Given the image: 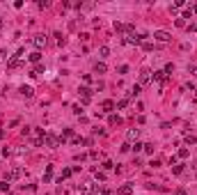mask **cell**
Listing matches in <instances>:
<instances>
[{"label":"cell","instance_id":"2e32d148","mask_svg":"<svg viewBox=\"0 0 197 195\" xmlns=\"http://www.w3.org/2000/svg\"><path fill=\"white\" fill-rule=\"evenodd\" d=\"M126 106H129V99H119V101H117V106H115V108H117V110H124Z\"/></svg>","mask_w":197,"mask_h":195},{"label":"cell","instance_id":"4dcf8cb0","mask_svg":"<svg viewBox=\"0 0 197 195\" xmlns=\"http://www.w3.org/2000/svg\"><path fill=\"white\" fill-rule=\"evenodd\" d=\"M0 191H9V181H7V179H5L2 184H0Z\"/></svg>","mask_w":197,"mask_h":195},{"label":"cell","instance_id":"ac0fdd59","mask_svg":"<svg viewBox=\"0 0 197 195\" xmlns=\"http://www.w3.org/2000/svg\"><path fill=\"white\" fill-rule=\"evenodd\" d=\"M177 156H179V158H188V156H190V152L186 149V147H181V149H179V154H177Z\"/></svg>","mask_w":197,"mask_h":195},{"label":"cell","instance_id":"ab89813d","mask_svg":"<svg viewBox=\"0 0 197 195\" xmlns=\"http://www.w3.org/2000/svg\"><path fill=\"white\" fill-rule=\"evenodd\" d=\"M103 195H112V193H108V191H106V193H103Z\"/></svg>","mask_w":197,"mask_h":195},{"label":"cell","instance_id":"603a6c76","mask_svg":"<svg viewBox=\"0 0 197 195\" xmlns=\"http://www.w3.org/2000/svg\"><path fill=\"white\" fill-rule=\"evenodd\" d=\"M142 48L149 53V51H154V44H151V41H142Z\"/></svg>","mask_w":197,"mask_h":195},{"label":"cell","instance_id":"7a4b0ae2","mask_svg":"<svg viewBox=\"0 0 197 195\" xmlns=\"http://www.w3.org/2000/svg\"><path fill=\"white\" fill-rule=\"evenodd\" d=\"M46 44H48V37H46V34H34V37H32V46H34V48H44V46Z\"/></svg>","mask_w":197,"mask_h":195},{"label":"cell","instance_id":"e575fe53","mask_svg":"<svg viewBox=\"0 0 197 195\" xmlns=\"http://www.w3.org/2000/svg\"><path fill=\"white\" fill-rule=\"evenodd\" d=\"M103 168H106V170H112L115 165H112V161H106V163H103Z\"/></svg>","mask_w":197,"mask_h":195},{"label":"cell","instance_id":"3957f363","mask_svg":"<svg viewBox=\"0 0 197 195\" xmlns=\"http://www.w3.org/2000/svg\"><path fill=\"white\" fill-rule=\"evenodd\" d=\"M154 39H156V41H160V44H167V41L172 39V34H170V32H165V30H156V32H154Z\"/></svg>","mask_w":197,"mask_h":195},{"label":"cell","instance_id":"d4e9b609","mask_svg":"<svg viewBox=\"0 0 197 195\" xmlns=\"http://www.w3.org/2000/svg\"><path fill=\"white\" fill-rule=\"evenodd\" d=\"M131 149H133V152H142L144 145H142V143H135V145H131Z\"/></svg>","mask_w":197,"mask_h":195},{"label":"cell","instance_id":"ba28073f","mask_svg":"<svg viewBox=\"0 0 197 195\" xmlns=\"http://www.w3.org/2000/svg\"><path fill=\"white\" fill-rule=\"evenodd\" d=\"M138 135H140V129H129V133H126V143H133V140L138 143Z\"/></svg>","mask_w":197,"mask_h":195},{"label":"cell","instance_id":"8fae6325","mask_svg":"<svg viewBox=\"0 0 197 195\" xmlns=\"http://www.w3.org/2000/svg\"><path fill=\"white\" fill-rule=\"evenodd\" d=\"M19 92H21V94H23L25 99H32V94H34V92H32V87H28V85H23Z\"/></svg>","mask_w":197,"mask_h":195},{"label":"cell","instance_id":"484cf974","mask_svg":"<svg viewBox=\"0 0 197 195\" xmlns=\"http://www.w3.org/2000/svg\"><path fill=\"white\" fill-rule=\"evenodd\" d=\"M172 172H174V175H181L183 172V165H172Z\"/></svg>","mask_w":197,"mask_h":195},{"label":"cell","instance_id":"7c38bea8","mask_svg":"<svg viewBox=\"0 0 197 195\" xmlns=\"http://www.w3.org/2000/svg\"><path fill=\"white\" fill-rule=\"evenodd\" d=\"M94 71H96V74H106V71H108L106 62H96V64H94Z\"/></svg>","mask_w":197,"mask_h":195},{"label":"cell","instance_id":"83f0119b","mask_svg":"<svg viewBox=\"0 0 197 195\" xmlns=\"http://www.w3.org/2000/svg\"><path fill=\"white\" fill-rule=\"evenodd\" d=\"M37 7H39V9H46V7H48V0H39Z\"/></svg>","mask_w":197,"mask_h":195},{"label":"cell","instance_id":"1f68e13d","mask_svg":"<svg viewBox=\"0 0 197 195\" xmlns=\"http://www.w3.org/2000/svg\"><path fill=\"white\" fill-rule=\"evenodd\" d=\"M144 152H147V154H154V145H144Z\"/></svg>","mask_w":197,"mask_h":195},{"label":"cell","instance_id":"5bb4252c","mask_svg":"<svg viewBox=\"0 0 197 195\" xmlns=\"http://www.w3.org/2000/svg\"><path fill=\"white\" fill-rule=\"evenodd\" d=\"M101 108H103V113H112V110H115V103L112 101H103Z\"/></svg>","mask_w":197,"mask_h":195},{"label":"cell","instance_id":"d6986e66","mask_svg":"<svg viewBox=\"0 0 197 195\" xmlns=\"http://www.w3.org/2000/svg\"><path fill=\"white\" fill-rule=\"evenodd\" d=\"M71 175H73V170H71V168H64V170H62V177H60V181H62V179H67V177H71Z\"/></svg>","mask_w":197,"mask_h":195},{"label":"cell","instance_id":"4316f807","mask_svg":"<svg viewBox=\"0 0 197 195\" xmlns=\"http://www.w3.org/2000/svg\"><path fill=\"white\" fill-rule=\"evenodd\" d=\"M55 41H57V46H62V44H64V37H62L60 32H55Z\"/></svg>","mask_w":197,"mask_h":195},{"label":"cell","instance_id":"d6a6232c","mask_svg":"<svg viewBox=\"0 0 197 195\" xmlns=\"http://www.w3.org/2000/svg\"><path fill=\"white\" fill-rule=\"evenodd\" d=\"M177 28H186V21H183V19H177Z\"/></svg>","mask_w":197,"mask_h":195},{"label":"cell","instance_id":"8992f818","mask_svg":"<svg viewBox=\"0 0 197 195\" xmlns=\"http://www.w3.org/2000/svg\"><path fill=\"white\" fill-rule=\"evenodd\" d=\"M149 83H151V71H149V69H142L140 71V83H138V85H149Z\"/></svg>","mask_w":197,"mask_h":195},{"label":"cell","instance_id":"44dd1931","mask_svg":"<svg viewBox=\"0 0 197 195\" xmlns=\"http://www.w3.org/2000/svg\"><path fill=\"white\" fill-rule=\"evenodd\" d=\"M181 19H193V9L186 7V9H183V16H181Z\"/></svg>","mask_w":197,"mask_h":195},{"label":"cell","instance_id":"277c9868","mask_svg":"<svg viewBox=\"0 0 197 195\" xmlns=\"http://www.w3.org/2000/svg\"><path fill=\"white\" fill-rule=\"evenodd\" d=\"M151 80L160 83V85H165V83H167V74L163 71V69H158V71H154V74H151Z\"/></svg>","mask_w":197,"mask_h":195},{"label":"cell","instance_id":"f1b7e54d","mask_svg":"<svg viewBox=\"0 0 197 195\" xmlns=\"http://www.w3.org/2000/svg\"><path fill=\"white\" fill-rule=\"evenodd\" d=\"M186 143H188V145H193V143H197V138H195V135H190V133H188V135H186Z\"/></svg>","mask_w":197,"mask_h":195},{"label":"cell","instance_id":"836d02e7","mask_svg":"<svg viewBox=\"0 0 197 195\" xmlns=\"http://www.w3.org/2000/svg\"><path fill=\"white\" fill-rule=\"evenodd\" d=\"M121 152H131V143H124V145H121Z\"/></svg>","mask_w":197,"mask_h":195},{"label":"cell","instance_id":"30bf717a","mask_svg":"<svg viewBox=\"0 0 197 195\" xmlns=\"http://www.w3.org/2000/svg\"><path fill=\"white\" fill-rule=\"evenodd\" d=\"M50 179H53V165H46V175H44V184H48Z\"/></svg>","mask_w":197,"mask_h":195},{"label":"cell","instance_id":"60d3db41","mask_svg":"<svg viewBox=\"0 0 197 195\" xmlns=\"http://www.w3.org/2000/svg\"><path fill=\"white\" fill-rule=\"evenodd\" d=\"M193 92H195V99H197V90H193Z\"/></svg>","mask_w":197,"mask_h":195},{"label":"cell","instance_id":"e0dca14e","mask_svg":"<svg viewBox=\"0 0 197 195\" xmlns=\"http://www.w3.org/2000/svg\"><path fill=\"white\" fill-rule=\"evenodd\" d=\"M60 138H64V140H67V138H73V129H64Z\"/></svg>","mask_w":197,"mask_h":195},{"label":"cell","instance_id":"4fadbf2b","mask_svg":"<svg viewBox=\"0 0 197 195\" xmlns=\"http://www.w3.org/2000/svg\"><path fill=\"white\" fill-rule=\"evenodd\" d=\"M30 62L39 64V62H42V53H39V51H32V53H30Z\"/></svg>","mask_w":197,"mask_h":195},{"label":"cell","instance_id":"f35d334b","mask_svg":"<svg viewBox=\"0 0 197 195\" xmlns=\"http://www.w3.org/2000/svg\"><path fill=\"white\" fill-rule=\"evenodd\" d=\"M2 28H5V21H2V19H0V32H2Z\"/></svg>","mask_w":197,"mask_h":195},{"label":"cell","instance_id":"6da1fadb","mask_svg":"<svg viewBox=\"0 0 197 195\" xmlns=\"http://www.w3.org/2000/svg\"><path fill=\"white\" fill-rule=\"evenodd\" d=\"M44 145H46V147H50V149H55V147H60L62 143H60V138H57V135L46 133V135H44Z\"/></svg>","mask_w":197,"mask_h":195},{"label":"cell","instance_id":"8d00e7d4","mask_svg":"<svg viewBox=\"0 0 197 195\" xmlns=\"http://www.w3.org/2000/svg\"><path fill=\"white\" fill-rule=\"evenodd\" d=\"M177 195H186V191H183V188H179V191H177Z\"/></svg>","mask_w":197,"mask_h":195},{"label":"cell","instance_id":"5b68a950","mask_svg":"<svg viewBox=\"0 0 197 195\" xmlns=\"http://www.w3.org/2000/svg\"><path fill=\"white\" fill-rule=\"evenodd\" d=\"M78 94H80V101H83V103H90L92 101V90H90V87H80Z\"/></svg>","mask_w":197,"mask_h":195},{"label":"cell","instance_id":"9c48e42d","mask_svg":"<svg viewBox=\"0 0 197 195\" xmlns=\"http://www.w3.org/2000/svg\"><path fill=\"white\" fill-rule=\"evenodd\" d=\"M117 193H119V195H131V193H133V186H131V184H124V186H119Z\"/></svg>","mask_w":197,"mask_h":195},{"label":"cell","instance_id":"f546056e","mask_svg":"<svg viewBox=\"0 0 197 195\" xmlns=\"http://www.w3.org/2000/svg\"><path fill=\"white\" fill-rule=\"evenodd\" d=\"M163 71H165V74H172V71H174V64H165Z\"/></svg>","mask_w":197,"mask_h":195},{"label":"cell","instance_id":"9a60e30c","mask_svg":"<svg viewBox=\"0 0 197 195\" xmlns=\"http://www.w3.org/2000/svg\"><path fill=\"white\" fill-rule=\"evenodd\" d=\"M108 124H110V126H115V124H121V117H119V115H110V117H108Z\"/></svg>","mask_w":197,"mask_h":195},{"label":"cell","instance_id":"ffe728a7","mask_svg":"<svg viewBox=\"0 0 197 195\" xmlns=\"http://www.w3.org/2000/svg\"><path fill=\"white\" fill-rule=\"evenodd\" d=\"M138 94H140V85H133L131 92H129V97H138Z\"/></svg>","mask_w":197,"mask_h":195},{"label":"cell","instance_id":"cb8c5ba5","mask_svg":"<svg viewBox=\"0 0 197 195\" xmlns=\"http://www.w3.org/2000/svg\"><path fill=\"white\" fill-rule=\"evenodd\" d=\"M108 53H110V48H108V46H101V48H98V55H101V57H106Z\"/></svg>","mask_w":197,"mask_h":195},{"label":"cell","instance_id":"74e56055","mask_svg":"<svg viewBox=\"0 0 197 195\" xmlns=\"http://www.w3.org/2000/svg\"><path fill=\"white\" fill-rule=\"evenodd\" d=\"M190 9H193V14H197V2L193 5V7H190Z\"/></svg>","mask_w":197,"mask_h":195},{"label":"cell","instance_id":"7402d4cb","mask_svg":"<svg viewBox=\"0 0 197 195\" xmlns=\"http://www.w3.org/2000/svg\"><path fill=\"white\" fill-rule=\"evenodd\" d=\"M124 28H126V23H119V21H115V30H117V32H124Z\"/></svg>","mask_w":197,"mask_h":195},{"label":"cell","instance_id":"d590c367","mask_svg":"<svg viewBox=\"0 0 197 195\" xmlns=\"http://www.w3.org/2000/svg\"><path fill=\"white\" fill-rule=\"evenodd\" d=\"M188 71L193 74V76H197V67H195V64H190V67H188Z\"/></svg>","mask_w":197,"mask_h":195},{"label":"cell","instance_id":"52a82bcc","mask_svg":"<svg viewBox=\"0 0 197 195\" xmlns=\"http://www.w3.org/2000/svg\"><path fill=\"white\" fill-rule=\"evenodd\" d=\"M21 175H23V170H21V168H11L9 172H7V181H14V179H19Z\"/></svg>","mask_w":197,"mask_h":195}]
</instances>
